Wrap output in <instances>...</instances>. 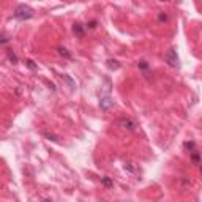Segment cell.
Wrapping results in <instances>:
<instances>
[{"label": "cell", "instance_id": "4", "mask_svg": "<svg viewBox=\"0 0 202 202\" xmlns=\"http://www.w3.org/2000/svg\"><path fill=\"white\" fill-rule=\"evenodd\" d=\"M119 123L122 125L125 128V130H128V131H133L134 128H136V123H134V122L131 120V119H120L119 120Z\"/></svg>", "mask_w": 202, "mask_h": 202}, {"label": "cell", "instance_id": "20", "mask_svg": "<svg viewBox=\"0 0 202 202\" xmlns=\"http://www.w3.org/2000/svg\"><path fill=\"white\" fill-rule=\"evenodd\" d=\"M43 202H51V200H49V199H44V200H43Z\"/></svg>", "mask_w": 202, "mask_h": 202}, {"label": "cell", "instance_id": "14", "mask_svg": "<svg viewBox=\"0 0 202 202\" xmlns=\"http://www.w3.org/2000/svg\"><path fill=\"white\" fill-rule=\"evenodd\" d=\"M8 59L11 60V63H13V65H16V63H17V57H16V54H14V52L8 51Z\"/></svg>", "mask_w": 202, "mask_h": 202}, {"label": "cell", "instance_id": "5", "mask_svg": "<svg viewBox=\"0 0 202 202\" xmlns=\"http://www.w3.org/2000/svg\"><path fill=\"white\" fill-rule=\"evenodd\" d=\"M73 33H74L77 38H84V36H85V30H84L82 24H74V26H73Z\"/></svg>", "mask_w": 202, "mask_h": 202}, {"label": "cell", "instance_id": "11", "mask_svg": "<svg viewBox=\"0 0 202 202\" xmlns=\"http://www.w3.org/2000/svg\"><path fill=\"white\" fill-rule=\"evenodd\" d=\"M101 183H103L106 188H112V186H114V183H112V180L109 179V177H103V179H101Z\"/></svg>", "mask_w": 202, "mask_h": 202}, {"label": "cell", "instance_id": "6", "mask_svg": "<svg viewBox=\"0 0 202 202\" xmlns=\"http://www.w3.org/2000/svg\"><path fill=\"white\" fill-rule=\"evenodd\" d=\"M189 160H191L193 164H200V163H202V160H200V153H199L197 150H194V152H191V153H189Z\"/></svg>", "mask_w": 202, "mask_h": 202}, {"label": "cell", "instance_id": "13", "mask_svg": "<svg viewBox=\"0 0 202 202\" xmlns=\"http://www.w3.org/2000/svg\"><path fill=\"white\" fill-rule=\"evenodd\" d=\"M57 51H59V54H60V56H63V57H66V59H70V57H71V54H70L68 51H66L65 47H59Z\"/></svg>", "mask_w": 202, "mask_h": 202}, {"label": "cell", "instance_id": "16", "mask_svg": "<svg viewBox=\"0 0 202 202\" xmlns=\"http://www.w3.org/2000/svg\"><path fill=\"white\" fill-rule=\"evenodd\" d=\"M137 66H139V68L142 70V71H147V70H149V63H147L145 60H142V62H139V63H137Z\"/></svg>", "mask_w": 202, "mask_h": 202}, {"label": "cell", "instance_id": "21", "mask_svg": "<svg viewBox=\"0 0 202 202\" xmlns=\"http://www.w3.org/2000/svg\"><path fill=\"white\" fill-rule=\"evenodd\" d=\"M200 174H202V166H200Z\"/></svg>", "mask_w": 202, "mask_h": 202}, {"label": "cell", "instance_id": "2", "mask_svg": "<svg viewBox=\"0 0 202 202\" xmlns=\"http://www.w3.org/2000/svg\"><path fill=\"white\" fill-rule=\"evenodd\" d=\"M164 60H166V63H167L169 66H172V68H177V66H179V57H177L175 49H170V51H167L166 56H164Z\"/></svg>", "mask_w": 202, "mask_h": 202}, {"label": "cell", "instance_id": "15", "mask_svg": "<svg viewBox=\"0 0 202 202\" xmlns=\"http://www.w3.org/2000/svg\"><path fill=\"white\" fill-rule=\"evenodd\" d=\"M158 21L160 22H167V14L164 13V11H161V13L158 14Z\"/></svg>", "mask_w": 202, "mask_h": 202}, {"label": "cell", "instance_id": "10", "mask_svg": "<svg viewBox=\"0 0 202 202\" xmlns=\"http://www.w3.org/2000/svg\"><path fill=\"white\" fill-rule=\"evenodd\" d=\"M106 63H107V68H111V70H117L119 66H120L117 60H112V59H109V60H107Z\"/></svg>", "mask_w": 202, "mask_h": 202}, {"label": "cell", "instance_id": "7", "mask_svg": "<svg viewBox=\"0 0 202 202\" xmlns=\"http://www.w3.org/2000/svg\"><path fill=\"white\" fill-rule=\"evenodd\" d=\"M183 149H185L186 152H189V153L194 152V150H197V149H196V142H194V140H186V142H183Z\"/></svg>", "mask_w": 202, "mask_h": 202}, {"label": "cell", "instance_id": "12", "mask_svg": "<svg viewBox=\"0 0 202 202\" xmlns=\"http://www.w3.org/2000/svg\"><path fill=\"white\" fill-rule=\"evenodd\" d=\"M26 65H27V66H29V68L32 70V71L38 70V66H36V65H35V62H33V60H30V59H27V60H26Z\"/></svg>", "mask_w": 202, "mask_h": 202}, {"label": "cell", "instance_id": "8", "mask_svg": "<svg viewBox=\"0 0 202 202\" xmlns=\"http://www.w3.org/2000/svg\"><path fill=\"white\" fill-rule=\"evenodd\" d=\"M125 170H126V172H130V174H133V175H137V169L134 167L133 163H126L125 164Z\"/></svg>", "mask_w": 202, "mask_h": 202}, {"label": "cell", "instance_id": "9", "mask_svg": "<svg viewBox=\"0 0 202 202\" xmlns=\"http://www.w3.org/2000/svg\"><path fill=\"white\" fill-rule=\"evenodd\" d=\"M62 79H63V81H65L66 84H68V85H70V87H71L73 90H74V89H76V84H74V81H73V79H71V77H70L68 74H62Z\"/></svg>", "mask_w": 202, "mask_h": 202}, {"label": "cell", "instance_id": "1", "mask_svg": "<svg viewBox=\"0 0 202 202\" xmlns=\"http://www.w3.org/2000/svg\"><path fill=\"white\" fill-rule=\"evenodd\" d=\"M33 14H35L33 8H30L29 5H24V3L17 5L14 13H13V16L17 21H27V19H30V17H33Z\"/></svg>", "mask_w": 202, "mask_h": 202}, {"label": "cell", "instance_id": "18", "mask_svg": "<svg viewBox=\"0 0 202 202\" xmlns=\"http://www.w3.org/2000/svg\"><path fill=\"white\" fill-rule=\"evenodd\" d=\"M87 27H89V29H95V27H96V21H90V22L87 24Z\"/></svg>", "mask_w": 202, "mask_h": 202}, {"label": "cell", "instance_id": "3", "mask_svg": "<svg viewBox=\"0 0 202 202\" xmlns=\"http://www.w3.org/2000/svg\"><path fill=\"white\" fill-rule=\"evenodd\" d=\"M100 106L103 111H109L112 106H114V101H112V98L109 96V95H104V96H101L100 98Z\"/></svg>", "mask_w": 202, "mask_h": 202}, {"label": "cell", "instance_id": "19", "mask_svg": "<svg viewBox=\"0 0 202 202\" xmlns=\"http://www.w3.org/2000/svg\"><path fill=\"white\" fill-rule=\"evenodd\" d=\"M7 43H8V36H7V35H3V36H2V44L5 46Z\"/></svg>", "mask_w": 202, "mask_h": 202}, {"label": "cell", "instance_id": "17", "mask_svg": "<svg viewBox=\"0 0 202 202\" xmlns=\"http://www.w3.org/2000/svg\"><path fill=\"white\" fill-rule=\"evenodd\" d=\"M44 137H47L49 140H54V142H57V136H56V134H51V133H44Z\"/></svg>", "mask_w": 202, "mask_h": 202}]
</instances>
